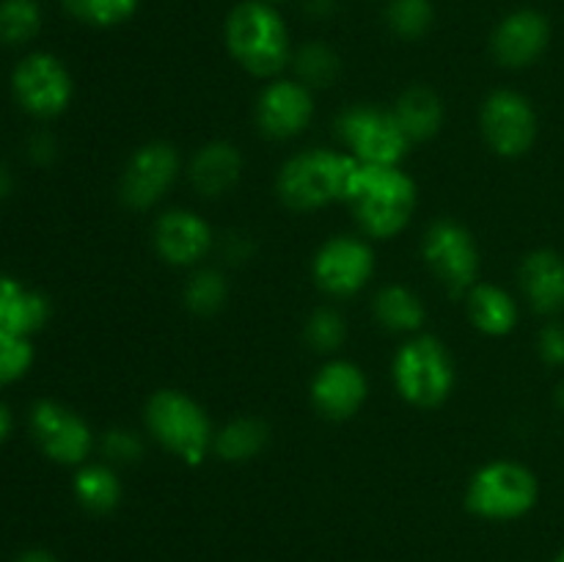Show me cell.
Segmentation results:
<instances>
[{
	"mask_svg": "<svg viewBox=\"0 0 564 562\" xmlns=\"http://www.w3.org/2000/svg\"><path fill=\"white\" fill-rule=\"evenodd\" d=\"M182 174V158L169 141L141 143L119 176V198L130 209H152Z\"/></svg>",
	"mask_w": 564,
	"mask_h": 562,
	"instance_id": "7c38bea8",
	"label": "cell"
},
{
	"mask_svg": "<svg viewBox=\"0 0 564 562\" xmlns=\"http://www.w3.org/2000/svg\"><path fill=\"white\" fill-rule=\"evenodd\" d=\"M99 452L110 466H135L147 446L143 439L130 428H110L99 435Z\"/></svg>",
	"mask_w": 564,
	"mask_h": 562,
	"instance_id": "d6a6232c",
	"label": "cell"
},
{
	"mask_svg": "<svg viewBox=\"0 0 564 562\" xmlns=\"http://www.w3.org/2000/svg\"><path fill=\"white\" fill-rule=\"evenodd\" d=\"M53 317V303L36 287L0 273V336H33Z\"/></svg>",
	"mask_w": 564,
	"mask_h": 562,
	"instance_id": "ac0fdd59",
	"label": "cell"
},
{
	"mask_svg": "<svg viewBox=\"0 0 564 562\" xmlns=\"http://www.w3.org/2000/svg\"><path fill=\"white\" fill-rule=\"evenodd\" d=\"M375 320L383 325L389 334H419L427 320L424 303L411 287L405 284H389L378 290L372 301Z\"/></svg>",
	"mask_w": 564,
	"mask_h": 562,
	"instance_id": "cb8c5ba5",
	"label": "cell"
},
{
	"mask_svg": "<svg viewBox=\"0 0 564 562\" xmlns=\"http://www.w3.org/2000/svg\"><path fill=\"white\" fill-rule=\"evenodd\" d=\"M226 47L253 77H279L292 61L284 17L268 0H242L226 17Z\"/></svg>",
	"mask_w": 564,
	"mask_h": 562,
	"instance_id": "7a4b0ae2",
	"label": "cell"
},
{
	"mask_svg": "<svg viewBox=\"0 0 564 562\" xmlns=\"http://www.w3.org/2000/svg\"><path fill=\"white\" fill-rule=\"evenodd\" d=\"M152 242L165 264L193 268L215 248V231L193 209H169L154 220Z\"/></svg>",
	"mask_w": 564,
	"mask_h": 562,
	"instance_id": "2e32d148",
	"label": "cell"
},
{
	"mask_svg": "<svg viewBox=\"0 0 564 562\" xmlns=\"http://www.w3.org/2000/svg\"><path fill=\"white\" fill-rule=\"evenodd\" d=\"M391 110H394L397 121L411 138V143L430 141L444 127V99L427 86H411L408 91H402V97L397 99Z\"/></svg>",
	"mask_w": 564,
	"mask_h": 562,
	"instance_id": "603a6c76",
	"label": "cell"
},
{
	"mask_svg": "<svg viewBox=\"0 0 564 562\" xmlns=\"http://www.w3.org/2000/svg\"><path fill=\"white\" fill-rule=\"evenodd\" d=\"M308 11L317 17H325L330 11V0H312V3H308Z\"/></svg>",
	"mask_w": 564,
	"mask_h": 562,
	"instance_id": "ab89813d",
	"label": "cell"
},
{
	"mask_svg": "<svg viewBox=\"0 0 564 562\" xmlns=\"http://www.w3.org/2000/svg\"><path fill=\"white\" fill-rule=\"evenodd\" d=\"M554 400H556V406H560L562 411H564V380H562L560 386H556V391H554Z\"/></svg>",
	"mask_w": 564,
	"mask_h": 562,
	"instance_id": "60d3db41",
	"label": "cell"
},
{
	"mask_svg": "<svg viewBox=\"0 0 564 562\" xmlns=\"http://www.w3.org/2000/svg\"><path fill=\"white\" fill-rule=\"evenodd\" d=\"M11 193H14V174H11L9 165L0 160V202H6Z\"/></svg>",
	"mask_w": 564,
	"mask_h": 562,
	"instance_id": "74e56055",
	"label": "cell"
},
{
	"mask_svg": "<svg viewBox=\"0 0 564 562\" xmlns=\"http://www.w3.org/2000/svg\"><path fill=\"white\" fill-rule=\"evenodd\" d=\"M185 309L196 317H215L229 301V281L224 270L218 268H198L187 279L185 292H182Z\"/></svg>",
	"mask_w": 564,
	"mask_h": 562,
	"instance_id": "484cf974",
	"label": "cell"
},
{
	"mask_svg": "<svg viewBox=\"0 0 564 562\" xmlns=\"http://www.w3.org/2000/svg\"><path fill=\"white\" fill-rule=\"evenodd\" d=\"M270 428L257 417H237L215 430L213 452L224 463H248L268 446Z\"/></svg>",
	"mask_w": 564,
	"mask_h": 562,
	"instance_id": "d4e9b609",
	"label": "cell"
},
{
	"mask_svg": "<svg viewBox=\"0 0 564 562\" xmlns=\"http://www.w3.org/2000/svg\"><path fill=\"white\" fill-rule=\"evenodd\" d=\"M521 292L529 309L543 317L564 312V257L554 248H538L527 253L518 270Z\"/></svg>",
	"mask_w": 564,
	"mask_h": 562,
	"instance_id": "d6986e66",
	"label": "cell"
},
{
	"mask_svg": "<svg viewBox=\"0 0 564 562\" xmlns=\"http://www.w3.org/2000/svg\"><path fill=\"white\" fill-rule=\"evenodd\" d=\"M11 97L33 119H55L75 97V80L53 53H28L11 69Z\"/></svg>",
	"mask_w": 564,
	"mask_h": 562,
	"instance_id": "ba28073f",
	"label": "cell"
},
{
	"mask_svg": "<svg viewBox=\"0 0 564 562\" xmlns=\"http://www.w3.org/2000/svg\"><path fill=\"white\" fill-rule=\"evenodd\" d=\"M345 204L356 215L358 229L372 240L402 235L419 204V187L400 165H364L347 187Z\"/></svg>",
	"mask_w": 564,
	"mask_h": 562,
	"instance_id": "6da1fadb",
	"label": "cell"
},
{
	"mask_svg": "<svg viewBox=\"0 0 564 562\" xmlns=\"http://www.w3.org/2000/svg\"><path fill=\"white\" fill-rule=\"evenodd\" d=\"M64 9L86 25L113 28L135 14L138 0H64Z\"/></svg>",
	"mask_w": 564,
	"mask_h": 562,
	"instance_id": "f546056e",
	"label": "cell"
},
{
	"mask_svg": "<svg viewBox=\"0 0 564 562\" xmlns=\"http://www.w3.org/2000/svg\"><path fill=\"white\" fill-rule=\"evenodd\" d=\"M25 154H28V160H31V163L50 165L55 158H58V141H55L53 132L39 130V132H33L31 138H28Z\"/></svg>",
	"mask_w": 564,
	"mask_h": 562,
	"instance_id": "e575fe53",
	"label": "cell"
},
{
	"mask_svg": "<svg viewBox=\"0 0 564 562\" xmlns=\"http://www.w3.org/2000/svg\"><path fill=\"white\" fill-rule=\"evenodd\" d=\"M251 253H253L251 237L242 235V231H231V235H226L224 257L229 259V262H246Z\"/></svg>",
	"mask_w": 564,
	"mask_h": 562,
	"instance_id": "d590c367",
	"label": "cell"
},
{
	"mask_svg": "<svg viewBox=\"0 0 564 562\" xmlns=\"http://www.w3.org/2000/svg\"><path fill=\"white\" fill-rule=\"evenodd\" d=\"M466 309L474 328L482 331L485 336L512 334L518 320H521V309H518L516 298L505 287L490 284V281H477L466 292Z\"/></svg>",
	"mask_w": 564,
	"mask_h": 562,
	"instance_id": "44dd1931",
	"label": "cell"
},
{
	"mask_svg": "<svg viewBox=\"0 0 564 562\" xmlns=\"http://www.w3.org/2000/svg\"><path fill=\"white\" fill-rule=\"evenodd\" d=\"M336 132L347 154L364 165H400L411 149V138L397 121L394 110L378 105H356L341 110Z\"/></svg>",
	"mask_w": 564,
	"mask_h": 562,
	"instance_id": "52a82bcc",
	"label": "cell"
},
{
	"mask_svg": "<svg viewBox=\"0 0 564 562\" xmlns=\"http://www.w3.org/2000/svg\"><path fill=\"white\" fill-rule=\"evenodd\" d=\"M28 430L44 457L58 466H83L94 450V433L75 408L58 400H36L28 411Z\"/></svg>",
	"mask_w": 564,
	"mask_h": 562,
	"instance_id": "30bf717a",
	"label": "cell"
},
{
	"mask_svg": "<svg viewBox=\"0 0 564 562\" xmlns=\"http://www.w3.org/2000/svg\"><path fill=\"white\" fill-rule=\"evenodd\" d=\"M292 66H295V80H301L303 86L308 88L334 86V80L341 72L339 55L323 42L303 44V47L292 55Z\"/></svg>",
	"mask_w": 564,
	"mask_h": 562,
	"instance_id": "4316f807",
	"label": "cell"
},
{
	"mask_svg": "<svg viewBox=\"0 0 564 562\" xmlns=\"http://www.w3.org/2000/svg\"><path fill=\"white\" fill-rule=\"evenodd\" d=\"M36 361V347L28 336H0V389L25 378Z\"/></svg>",
	"mask_w": 564,
	"mask_h": 562,
	"instance_id": "1f68e13d",
	"label": "cell"
},
{
	"mask_svg": "<svg viewBox=\"0 0 564 562\" xmlns=\"http://www.w3.org/2000/svg\"><path fill=\"white\" fill-rule=\"evenodd\" d=\"M540 501V479L518 461H494L477 468L466 488V507L485 521H518Z\"/></svg>",
	"mask_w": 564,
	"mask_h": 562,
	"instance_id": "8992f818",
	"label": "cell"
},
{
	"mask_svg": "<svg viewBox=\"0 0 564 562\" xmlns=\"http://www.w3.org/2000/svg\"><path fill=\"white\" fill-rule=\"evenodd\" d=\"M303 339L314 353H325V356L341 350V345L347 342V320L334 306L314 309L303 325Z\"/></svg>",
	"mask_w": 564,
	"mask_h": 562,
	"instance_id": "f1b7e54d",
	"label": "cell"
},
{
	"mask_svg": "<svg viewBox=\"0 0 564 562\" xmlns=\"http://www.w3.org/2000/svg\"><path fill=\"white\" fill-rule=\"evenodd\" d=\"M358 160L334 149H303L292 154L275 174V193L295 213H314L345 202Z\"/></svg>",
	"mask_w": 564,
	"mask_h": 562,
	"instance_id": "3957f363",
	"label": "cell"
},
{
	"mask_svg": "<svg viewBox=\"0 0 564 562\" xmlns=\"http://www.w3.org/2000/svg\"><path fill=\"white\" fill-rule=\"evenodd\" d=\"M422 257L430 273L452 295L468 292L479 281V246L471 231L457 220L444 218L430 224L422 237Z\"/></svg>",
	"mask_w": 564,
	"mask_h": 562,
	"instance_id": "8fae6325",
	"label": "cell"
},
{
	"mask_svg": "<svg viewBox=\"0 0 564 562\" xmlns=\"http://www.w3.org/2000/svg\"><path fill=\"white\" fill-rule=\"evenodd\" d=\"M42 28V9L36 0H0V44L22 47Z\"/></svg>",
	"mask_w": 564,
	"mask_h": 562,
	"instance_id": "83f0119b",
	"label": "cell"
},
{
	"mask_svg": "<svg viewBox=\"0 0 564 562\" xmlns=\"http://www.w3.org/2000/svg\"><path fill=\"white\" fill-rule=\"evenodd\" d=\"M149 435L187 466H202L213 452L215 428L202 402L180 389L154 391L143 408Z\"/></svg>",
	"mask_w": 564,
	"mask_h": 562,
	"instance_id": "277c9868",
	"label": "cell"
},
{
	"mask_svg": "<svg viewBox=\"0 0 564 562\" xmlns=\"http://www.w3.org/2000/svg\"><path fill=\"white\" fill-rule=\"evenodd\" d=\"M11 428H14V419H11L9 406H3V402H0V446H3L6 441H9Z\"/></svg>",
	"mask_w": 564,
	"mask_h": 562,
	"instance_id": "f35d334b",
	"label": "cell"
},
{
	"mask_svg": "<svg viewBox=\"0 0 564 562\" xmlns=\"http://www.w3.org/2000/svg\"><path fill=\"white\" fill-rule=\"evenodd\" d=\"M312 275L334 298L358 295L375 275V251L364 237L336 235L317 248Z\"/></svg>",
	"mask_w": 564,
	"mask_h": 562,
	"instance_id": "4fadbf2b",
	"label": "cell"
},
{
	"mask_svg": "<svg viewBox=\"0 0 564 562\" xmlns=\"http://www.w3.org/2000/svg\"><path fill=\"white\" fill-rule=\"evenodd\" d=\"M242 152L231 141H209L198 149L185 165L187 182L196 187L202 198H220L235 191V185L242 176Z\"/></svg>",
	"mask_w": 564,
	"mask_h": 562,
	"instance_id": "ffe728a7",
	"label": "cell"
},
{
	"mask_svg": "<svg viewBox=\"0 0 564 562\" xmlns=\"http://www.w3.org/2000/svg\"><path fill=\"white\" fill-rule=\"evenodd\" d=\"M554 562H564V545H562V549H560V554L554 556Z\"/></svg>",
	"mask_w": 564,
	"mask_h": 562,
	"instance_id": "b9f144b4",
	"label": "cell"
},
{
	"mask_svg": "<svg viewBox=\"0 0 564 562\" xmlns=\"http://www.w3.org/2000/svg\"><path fill=\"white\" fill-rule=\"evenodd\" d=\"M391 380L405 402L416 408H438L455 389V358L435 336L413 334L391 361Z\"/></svg>",
	"mask_w": 564,
	"mask_h": 562,
	"instance_id": "5b68a950",
	"label": "cell"
},
{
	"mask_svg": "<svg viewBox=\"0 0 564 562\" xmlns=\"http://www.w3.org/2000/svg\"><path fill=\"white\" fill-rule=\"evenodd\" d=\"M14 562H61V560L47 549H28V551H22Z\"/></svg>",
	"mask_w": 564,
	"mask_h": 562,
	"instance_id": "8d00e7d4",
	"label": "cell"
},
{
	"mask_svg": "<svg viewBox=\"0 0 564 562\" xmlns=\"http://www.w3.org/2000/svg\"><path fill=\"white\" fill-rule=\"evenodd\" d=\"M433 17V0H391L389 6V25L400 39H422Z\"/></svg>",
	"mask_w": 564,
	"mask_h": 562,
	"instance_id": "4dcf8cb0",
	"label": "cell"
},
{
	"mask_svg": "<svg viewBox=\"0 0 564 562\" xmlns=\"http://www.w3.org/2000/svg\"><path fill=\"white\" fill-rule=\"evenodd\" d=\"M479 130H482L485 143L499 158H523L538 141V110L527 94L512 91V88H496L479 110Z\"/></svg>",
	"mask_w": 564,
	"mask_h": 562,
	"instance_id": "9c48e42d",
	"label": "cell"
},
{
	"mask_svg": "<svg viewBox=\"0 0 564 562\" xmlns=\"http://www.w3.org/2000/svg\"><path fill=\"white\" fill-rule=\"evenodd\" d=\"M268 3H279V0H268Z\"/></svg>",
	"mask_w": 564,
	"mask_h": 562,
	"instance_id": "7bdbcfd3",
	"label": "cell"
},
{
	"mask_svg": "<svg viewBox=\"0 0 564 562\" xmlns=\"http://www.w3.org/2000/svg\"><path fill=\"white\" fill-rule=\"evenodd\" d=\"M312 406L330 422H347L364 408L369 397V380L356 361L334 358L317 369L312 380Z\"/></svg>",
	"mask_w": 564,
	"mask_h": 562,
	"instance_id": "9a60e30c",
	"label": "cell"
},
{
	"mask_svg": "<svg viewBox=\"0 0 564 562\" xmlns=\"http://www.w3.org/2000/svg\"><path fill=\"white\" fill-rule=\"evenodd\" d=\"M551 22L543 11L518 9L496 25L490 50L507 69H527L549 50Z\"/></svg>",
	"mask_w": 564,
	"mask_h": 562,
	"instance_id": "e0dca14e",
	"label": "cell"
},
{
	"mask_svg": "<svg viewBox=\"0 0 564 562\" xmlns=\"http://www.w3.org/2000/svg\"><path fill=\"white\" fill-rule=\"evenodd\" d=\"M72 494L86 512L108 516L121 505L124 485H121L116 466H110V463H83L72 479Z\"/></svg>",
	"mask_w": 564,
	"mask_h": 562,
	"instance_id": "7402d4cb",
	"label": "cell"
},
{
	"mask_svg": "<svg viewBox=\"0 0 564 562\" xmlns=\"http://www.w3.org/2000/svg\"><path fill=\"white\" fill-rule=\"evenodd\" d=\"M538 356L549 367H564V323H549L540 328Z\"/></svg>",
	"mask_w": 564,
	"mask_h": 562,
	"instance_id": "836d02e7",
	"label": "cell"
},
{
	"mask_svg": "<svg viewBox=\"0 0 564 562\" xmlns=\"http://www.w3.org/2000/svg\"><path fill=\"white\" fill-rule=\"evenodd\" d=\"M314 119V94L295 77H273L257 97V127L273 141L297 138Z\"/></svg>",
	"mask_w": 564,
	"mask_h": 562,
	"instance_id": "5bb4252c",
	"label": "cell"
}]
</instances>
